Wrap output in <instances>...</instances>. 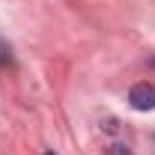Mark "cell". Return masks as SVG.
I'll return each mask as SVG.
<instances>
[{
  "instance_id": "obj_1",
  "label": "cell",
  "mask_w": 155,
  "mask_h": 155,
  "mask_svg": "<svg viewBox=\"0 0 155 155\" xmlns=\"http://www.w3.org/2000/svg\"><path fill=\"white\" fill-rule=\"evenodd\" d=\"M128 101L134 110H152L155 107V87L152 84H137L128 93Z\"/></svg>"
},
{
  "instance_id": "obj_2",
  "label": "cell",
  "mask_w": 155,
  "mask_h": 155,
  "mask_svg": "<svg viewBox=\"0 0 155 155\" xmlns=\"http://www.w3.org/2000/svg\"><path fill=\"white\" fill-rule=\"evenodd\" d=\"M107 152H110V155H131V152H128V146H122V143H114Z\"/></svg>"
},
{
  "instance_id": "obj_3",
  "label": "cell",
  "mask_w": 155,
  "mask_h": 155,
  "mask_svg": "<svg viewBox=\"0 0 155 155\" xmlns=\"http://www.w3.org/2000/svg\"><path fill=\"white\" fill-rule=\"evenodd\" d=\"M9 63V48H6V42H0V66H6Z\"/></svg>"
},
{
  "instance_id": "obj_4",
  "label": "cell",
  "mask_w": 155,
  "mask_h": 155,
  "mask_svg": "<svg viewBox=\"0 0 155 155\" xmlns=\"http://www.w3.org/2000/svg\"><path fill=\"white\" fill-rule=\"evenodd\" d=\"M48 155H54V152H48Z\"/></svg>"
}]
</instances>
